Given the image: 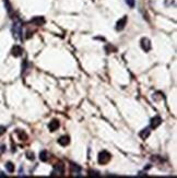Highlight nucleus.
Masks as SVG:
<instances>
[{
  "label": "nucleus",
  "mask_w": 177,
  "mask_h": 178,
  "mask_svg": "<svg viewBox=\"0 0 177 178\" xmlns=\"http://www.w3.org/2000/svg\"><path fill=\"white\" fill-rule=\"evenodd\" d=\"M12 34H13V37L16 38V40H20L21 38V35H22V23L21 21L19 20H16L12 25Z\"/></svg>",
  "instance_id": "nucleus-1"
},
{
  "label": "nucleus",
  "mask_w": 177,
  "mask_h": 178,
  "mask_svg": "<svg viewBox=\"0 0 177 178\" xmlns=\"http://www.w3.org/2000/svg\"><path fill=\"white\" fill-rule=\"evenodd\" d=\"M111 159H112V155L107 151H102L99 154V156H97V162L99 164H102V165H105V164H107L111 161Z\"/></svg>",
  "instance_id": "nucleus-2"
},
{
  "label": "nucleus",
  "mask_w": 177,
  "mask_h": 178,
  "mask_svg": "<svg viewBox=\"0 0 177 178\" xmlns=\"http://www.w3.org/2000/svg\"><path fill=\"white\" fill-rule=\"evenodd\" d=\"M62 174H65V165L61 163L54 165V171L52 173V175H62Z\"/></svg>",
  "instance_id": "nucleus-3"
},
{
  "label": "nucleus",
  "mask_w": 177,
  "mask_h": 178,
  "mask_svg": "<svg viewBox=\"0 0 177 178\" xmlns=\"http://www.w3.org/2000/svg\"><path fill=\"white\" fill-rule=\"evenodd\" d=\"M140 46H141V48L146 52H149L150 49H151V43H150L149 38H146V37L141 38V40H140Z\"/></svg>",
  "instance_id": "nucleus-4"
},
{
  "label": "nucleus",
  "mask_w": 177,
  "mask_h": 178,
  "mask_svg": "<svg viewBox=\"0 0 177 178\" xmlns=\"http://www.w3.org/2000/svg\"><path fill=\"white\" fill-rule=\"evenodd\" d=\"M127 20H128V18L126 16H124L121 19H119L118 22L116 23V30H117V31H121V30H124L125 26H126V24H127Z\"/></svg>",
  "instance_id": "nucleus-5"
},
{
  "label": "nucleus",
  "mask_w": 177,
  "mask_h": 178,
  "mask_svg": "<svg viewBox=\"0 0 177 178\" xmlns=\"http://www.w3.org/2000/svg\"><path fill=\"white\" fill-rule=\"evenodd\" d=\"M162 123V118L160 116H155L153 117L152 119H151V123H150V128H152V129H155L158 128L160 125Z\"/></svg>",
  "instance_id": "nucleus-6"
},
{
  "label": "nucleus",
  "mask_w": 177,
  "mask_h": 178,
  "mask_svg": "<svg viewBox=\"0 0 177 178\" xmlns=\"http://www.w3.org/2000/svg\"><path fill=\"white\" fill-rule=\"evenodd\" d=\"M30 22H31L32 24H35L37 25V26H42L43 24H45V19L43 16H35Z\"/></svg>",
  "instance_id": "nucleus-7"
},
{
  "label": "nucleus",
  "mask_w": 177,
  "mask_h": 178,
  "mask_svg": "<svg viewBox=\"0 0 177 178\" xmlns=\"http://www.w3.org/2000/svg\"><path fill=\"white\" fill-rule=\"evenodd\" d=\"M22 52H23V49L19 46V45H14L11 49V54H12L14 57H19V56L22 55Z\"/></svg>",
  "instance_id": "nucleus-8"
},
{
  "label": "nucleus",
  "mask_w": 177,
  "mask_h": 178,
  "mask_svg": "<svg viewBox=\"0 0 177 178\" xmlns=\"http://www.w3.org/2000/svg\"><path fill=\"white\" fill-rule=\"evenodd\" d=\"M69 142H70V138H69L68 135H62V137H60L58 139V143L61 147H67L69 144Z\"/></svg>",
  "instance_id": "nucleus-9"
},
{
  "label": "nucleus",
  "mask_w": 177,
  "mask_h": 178,
  "mask_svg": "<svg viewBox=\"0 0 177 178\" xmlns=\"http://www.w3.org/2000/svg\"><path fill=\"white\" fill-rule=\"evenodd\" d=\"M59 126H60V123H59L58 120L54 119V120H52V121L49 123V125H48V128H49L50 131L54 132V131H56V130L58 129Z\"/></svg>",
  "instance_id": "nucleus-10"
},
{
  "label": "nucleus",
  "mask_w": 177,
  "mask_h": 178,
  "mask_svg": "<svg viewBox=\"0 0 177 178\" xmlns=\"http://www.w3.org/2000/svg\"><path fill=\"white\" fill-rule=\"evenodd\" d=\"M150 133H151V130H150V128H144V129H142L141 131H140L139 137L141 139H143V140H146V139L149 138Z\"/></svg>",
  "instance_id": "nucleus-11"
},
{
  "label": "nucleus",
  "mask_w": 177,
  "mask_h": 178,
  "mask_svg": "<svg viewBox=\"0 0 177 178\" xmlns=\"http://www.w3.org/2000/svg\"><path fill=\"white\" fill-rule=\"evenodd\" d=\"M48 153H47V151H42L40 153V160L43 161V162H47L48 160Z\"/></svg>",
  "instance_id": "nucleus-12"
},
{
  "label": "nucleus",
  "mask_w": 177,
  "mask_h": 178,
  "mask_svg": "<svg viewBox=\"0 0 177 178\" xmlns=\"http://www.w3.org/2000/svg\"><path fill=\"white\" fill-rule=\"evenodd\" d=\"M6 168H7V171H8L9 173H13V172H14V165H13L11 162L7 163V164H6Z\"/></svg>",
  "instance_id": "nucleus-13"
},
{
  "label": "nucleus",
  "mask_w": 177,
  "mask_h": 178,
  "mask_svg": "<svg viewBox=\"0 0 177 178\" xmlns=\"http://www.w3.org/2000/svg\"><path fill=\"white\" fill-rule=\"evenodd\" d=\"M16 132H18V135H19L20 140H26V139H28V135H26V133H25V132L19 131V130H18Z\"/></svg>",
  "instance_id": "nucleus-14"
},
{
  "label": "nucleus",
  "mask_w": 177,
  "mask_h": 178,
  "mask_svg": "<svg viewBox=\"0 0 177 178\" xmlns=\"http://www.w3.org/2000/svg\"><path fill=\"white\" fill-rule=\"evenodd\" d=\"M71 167H72V173H75V174H80L81 168H80V167H79V166L75 165V164H72Z\"/></svg>",
  "instance_id": "nucleus-15"
},
{
  "label": "nucleus",
  "mask_w": 177,
  "mask_h": 178,
  "mask_svg": "<svg viewBox=\"0 0 177 178\" xmlns=\"http://www.w3.org/2000/svg\"><path fill=\"white\" fill-rule=\"evenodd\" d=\"M126 3H127L130 8H134V0H126Z\"/></svg>",
  "instance_id": "nucleus-16"
},
{
  "label": "nucleus",
  "mask_w": 177,
  "mask_h": 178,
  "mask_svg": "<svg viewBox=\"0 0 177 178\" xmlns=\"http://www.w3.org/2000/svg\"><path fill=\"white\" fill-rule=\"evenodd\" d=\"M26 156H28V160H34V153L28 152V153H26Z\"/></svg>",
  "instance_id": "nucleus-17"
},
{
  "label": "nucleus",
  "mask_w": 177,
  "mask_h": 178,
  "mask_svg": "<svg viewBox=\"0 0 177 178\" xmlns=\"http://www.w3.org/2000/svg\"><path fill=\"white\" fill-rule=\"evenodd\" d=\"M4 132H6V128L2 126H0V135H2Z\"/></svg>",
  "instance_id": "nucleus-18"
}]
</instances>
